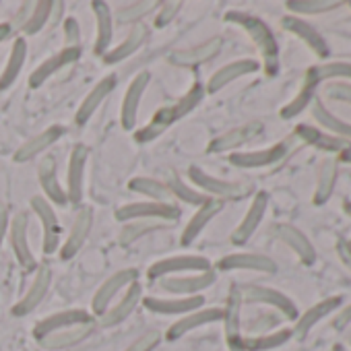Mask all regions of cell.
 Masks as SVG:
<instances>
[{
  "label": "cell",
  "instance_id": "obj_37",
  "mask_svg": "<svg viewBox=\"0 0 351 351\" xmlns=\"http://www.w3.org/2000/svg\"><path fill=\"white\" fill-rule=\"evenodd\" d=\"M95 330V322L91 324H81V326H73V328H66V330H58V332H52L48 337H44L40 341V345L48 351H62V349H69V347H75L79 343H83L85 339H89Z\"/></svg>",
  "mask_w": 351,
  "mask_h": 351
},
{
  "label": "cell",
  "instance_id": "obj_53",
  "mask_svg": "<svg viewBox=\"0 0 351 351\" xmlns=\"http://www.w3.org/2000/svg\"><path fill=\"white\" fill-rule=\"evenodd\" d=\"M161 343V332L157 330H147L138 339H134L124 351H153Z\"/></svg>",
  "mask_w": 351,
  "mask_h": 351
},
{
  "label": "cell",
  "instance_id": "obj_26",
  "mask_svg": "<svg viewBox=\"0 0 351 351\" xmlns=\"http://www.w3.org/2000/svg\"><path fill=\"white\" fill-rule=\"evenodd\" d=\"M281 27H283L285 32L293 34L295 38H300V40H302L318 58H326V56H328V44H326V40H324L322 34H320L314 25H310L306 19L293 17V15H285V17L281 19Z\"/></svg>",
  "mask_w": 351,
  "mask_h": 351
},
{
  "label": "cell",
  "instance_id": "obj_8",
  "mask_svg": "<svg viewBox=\"0 0 351 351\" xmlns=\"http://www.w3.org/2000/svg\"><path fill=\"white\" fill-rule=\"evenodd\" d=\"M217 281V273L205 271V273H189V275H176L157 281L159 289L169 293V295H178V298H189V295H201L207 287H211Z\"/></svg>",
  "mask_w": 351,
  "mask_h": 351
},
{
  "label": "cell",
  "instance_id": "obj_12",
  "mask_svg": "<svg viewBox=\"0 0 351 351\" xmlns=\"http://www.w3.org/2000/svg\"><path fill=\"white\" fill-rule=\"evenodd\" d=\"M93 230V209L89 205H81L75 219H73V226H71V232H69V238L62 242L58 254L62 261H71L75 258L81 248L85 246V242L89 240V234Z\"/></svg>",
  "mask_w": 351,
  "mask_h": 351
},
{
  "label": "cell",
  "instance_id": "obj_7",
  "mask_svg": "<svg viewBox=\"0 0 351 351\" xmlns=\"http://www.w3.org/2000/svg\"><path fill=\"white\" fill-rule=\"evenodd\" d=\"M32 211L36 213V217L42 223V232H44V242H42V250L46 256H52L60 250L62 240H60V221L58 215L54 211V205H50L44 197H34L29 201Z\"/></svg>",
  "mask_w": 351,
  "mask_h": 351
},
{
  "label": "cell",
  "instance_id": "obj_46",
  "mask_svg": "<svg viewBox=\"0 0 351 351\" xmlns=\"http://www.w3.org/2000/svg\"><path fill=\"white\" fill-rule=\"evenodd\" d=\"M52 11H54V0H40V3L34 5L25 25L21 27L23 36H36L40 34L52 19Z\"/></svg>",
  "mask_w": 351,
  "mask_h": 351
},
{
  "label": "cell",
  "instance_id": "obj_22",
  "mask_svg": "<svg viewBox=\"0 0 351 351\" xmlns=\"http://www.w3.org/2000/svg\"><path fill=\"white\" fill-rule=\"evenodd\" d=\"M83 50L81 48H62L60 52L52 54L50 58H46L40 66H36V71L29 75L27 85L32 89H40L42 85H46L56 73H60L62 69H66L69 64H75L81 58Z\"/></svg>",
  "mask_w": 351,
  "mask_h": 351
},
{
  "label": "cell",
  "instance_id": "obj_47",
  "mask_svg": "<svg viewBox=\"0 0 351 351\" xmlns=\"http://www.w3.org/2000/svg\"><path fill=\"white\" fill-rule=\"evenodd\" d=\"M341 3L339 0H287L285 9L289 15L300 17V15H320L339 9Z\"/></svg>",
  "mask_w": 351,
  "mask_h": 351
},
{
  "label": "cell",
  "instance_id": "obj_4",
  "mask_svg": "<svg viewBox=\"0 0 351 351\" xmlns=\"http://www.w3.org/2000/svg\"><path fill=\"white\" fill-rule=\"evenodd\" d=\"M213 265L207 256L201 254H176V256H167L161 258L157 263H153L147 271L149 281H161L167 277H176V275H184V273H205L211 271Z\"/></svg>",
  "mask_w": 351,
  "mask_h": 351
},
{
  "label": "cell",
  "instance_id": "obj_39",
  "mask_svg": "<svg viewBox=\"0 0 351 351\" xmlns=\"http://www.w3.org/2000/svg\"><path fill=\"white\" fill-rule=\"evenodd\" d=\"M310 110H312L314 120L322 126L324 132H328V134H332V136H339V138H343V141H351V122H345V120L337 118L332 112H328V110L324 108V104H322L318 97L312 101Z\"/></svg>",
  "mask_w": 351,
  "mask_h": 351
},
{
  "label": "cell",
  "instance_id": "obj_48",
  "mask_svg": "<svg viewBox=\"0 0 351 351\" xmlns=\"http://www.w3.org/2000/svg\"><path fill=\"white\" fill-rule=\"evenodd\" d=\"M165 186L169 189V195H171V199H176V201H180V203H184V205H195V207H201L205 201H207V197L203 195V193H199L195 186H189V184H184L178 176L176 173H171L169 178H167V182H165Z\"/></svg>",
  "mask_w": 351,
  "mask_h": 351
},
{
  "label": "cell",
  "instance_id": "obj_51",
  "mask_svg": "<svg viewBox=\"0 0 351 351\" xmlns=\"http://www.w3.org/2000/svg\"><path fill=\"white\" fill-rule=\"evenodd\" d=\"M182 7H184L182 0H167V3H159V7H157V11H155V23H153V25H155L157 29L167 27L176 17L180 15Z\"/></svg>",
  "mask_w": 351,
  "mask_h": 351
},
{
  "label": "cell",
  "instance_id": "obj_13",
  "mask_svg": "<svg viewBox=\"0 0 351 351\" xmlns=\"http://www.w3.org/2000/svg\"><path fill=\"white\" fill-rule=\"evenodd\" d=\"M149 312L159 314V316H184L189 312H195L205 306V298L201 295H189V298H178V295H169V298H159V295H147L141 302Z\"/></svg>",
  "mask_w": 351,
  "mask_h": 351
},
{
  "label": "cell",
  "instance_id": "obj_24",
  "mask_svg": "<svg viewBox=\"0 0 351 351\" xmlns=\"http://www.w3.org/2000/svg\"><path fill=\"white\" fill-rule=\"evenodd\" d=\"M219 271H254V273H265V275H275L277 273V263L271 256L256 254V252H236L228 254L217 263Z\"/></svg>",
  "mask_w": 351,
  "mask_h": 351
},
{
  "label": "cell",
  "instance_id": "obj_5",
  "mask_svg": "<svg viewBox=\"0 0 351 351\" xmlns=\"http://www.w3.org/2000/svg\"><path fill=\"white\" fill-rule=\"evenodd\" d=\"M238 289H240V295H242L244 304L269 306V308L277 310L283 318H289V320H298V316H300L295 302L289 295H285L283 291H279V289H273V287H267V285H256V283L238 285Z\"/></svg>",
  "mask_w": 351,
  "mask_h": 351
},
{
  "label": "cell",
  "instance_id": "obj_49",
  "mask_svg": "<svg viewBox=\"0 0 351 351\" xmlns=\"http://www.w3.org/2000/svg\"><path fill=\"white\" fill-rule=\"evenodd\" d=\"M207 91H205V85L201 81H195L191 85V89L178 99L173 101V108H176V114H178V120H182L184 116H189L193 110H197V106L205 99Z\"/></svg>",
  "mask_w": 351,
  "mask_h": 351
},
{
  "label": "cell",
  "instance_id": "obj_28",
  "mask_svg": "<svg viewBox=\"0 0 351 351\" xmlns=\"http://www.w3.org/2000/svg\"><path fill=\"white\" fill-rule=\"evenodd\" d=\"M261 69L258 60H252V58H240V60H234L226 66H221L219 71L213 73V77L209 79V83L205 85V91L207 93H219L223 87H228L230 83L242 79V77H248L252 73H256Z\"/></svg>",
  "mask_w": 351,
  "mask_h": 351
},
{
  "label": "cell",
  "instance_id": "obj_18",
  "mask_svg": "<svg viewBox=\"0 0 351 351\" xmlns=\"http://www.w3.org/2000/svg\"><path fill=\"white\" fill-rule=\"evenodd\" d=\"M223 318V308H199L195 312H189L184 316H180L173 324H169V328L165 330V339L167 341H178L182 339L184 335L197 330V328H203L207 324H213V322H221Z\"/></svg>",
  "mask_w": 351,
  "mask_h": 351
},
{
  "label": "cell",
  "instance_id": "obj_55",
  "mask_svg": "<svg viewBox=\"0 0 351 351\" xmlns=\"http://www.w3.org/2000/svg\"><path fill=\"white\" fill-rule=\"evenodd\" d=\"M64 48H81V25L75 17L64 19Z\"/></svg>",
  "mask_w": 351,
  "mask_h": 351
},
{
  "label": "cell",
  "instance_id": "obj_16",
  "mask_svg": "<svg viewBox=\"0 0 351 351\" xmlns=\"http://www.w3.org/2000/svg\"><path fill=\"white\" fill-rule=\"evenodd\" d=\"M242 295H240V289L238 285H232L230 287V293H228V302L223 306V328H226V341H228V347L230 351H242Z\"/></svg>",
  "mask_w": 351,
  "mask_h": 351
},
{
  "label": "cell",
  "instance_id": "obj_1",
  "mask_svg": "<svg viewBox=\"0 0 351 351\" xmlns=\"http://www.w3.org/2000/svg\"><path fill=\"white\" fill-rule=\"evenodd\" d=\"M226 21L236 23L238 27H242L248 34V38L254 42V46L258 48V52L263 56L267 77H275L279 73V44H277L273 29L261 17L244 13V11H228Z\"/></svg>",
  "mask_w": 351,
  "mask_h": 351
},
{
  "label": "cell",
  "instance_id": "obj_9",
  "mask_svg": "<svg viewBox=\"0 0 351 351\" xmlns=\"http://www.w3.org/2000/svg\"><path fill=\"white\" fill-rule=\"evenodd\" d=\"M223 48V40L221 38H211L205 40L203 44L191 46V48H182V50H173L167 56V62L180 69H197L201 64H207L211 60H215L221 54Z\"/></svg>",
  "mask_w": 351,
  "mask_h": 351
},
{
  "label": "cell",
  "instance_id": "obj_59",
  "mask_svg": "<svg viewBox=\"0 0 351 351\" xmlns=\"http://www.w3.org/2000/svg\"><path fill=\"white\" fill-rule=\"evenodd\" d=\"M13 36V29H11V23H0V46H3L9 38Z\"/></svg>",
  "mask_w": 351,
  "mask_h": 351
},
{
  "label": "cell",
  "instance_id": "obj_29",
  "mask_svg": "<svg viewBox=\"0 0 351 351\" xmlns=\"http://www.w3.org/2000/svg\"><path fill=\"white\" fill-rule=\"evenodd\" d=\"M62 134H64V126H60V124L48 126V128L42 130L40 134L27 138V141L15 151L13 161H15V163H27V161L40 157V155H42L44 151H48L54 143H58Z\"/></svg>",
  "mask_w": 351,
  "mask_h": 351
},
{
  "label": "cell",
  "instance_id": "obj_35",
  "mask_svg": "<svg viewBox=\"0 0 351 351\" xmlns=\"http://www.w3.org/2000/svg\"><path fill=\"white\" fill-rule=\"evenodd\" d=\"M275 236L285 244L289 246L298 258L304 263V265H314L316 263V248L312 246V242L308 240V236L298 230L295 226H289V223H279L275 228Z\"/></svg>",
  "mask_w": 351,
  "mask_h": 351
},
{
  "label": "cell",
  "instance_id": "obj_61",
  "mask_svg": "<svg viewBox=\"0 0 351 351\" xmlns=\"http://www.w3.org/2000/svg\"><path fill=\"white\" fill-rule=\"evenodd\" d=\"M343 209H345V213L351 217V201H345V205H343Z\"/></svg>",
  "mask_w": 351,
  "mask_h": 351
},
{
  "label": "cell",
  "instance_id": "obj_38",
  "mask_svg": "<svg viewBox=\"0 0 351 351\" xmlns=\"http://www.w3.org/2000/svg\"><path fill=\"white\" fill-rule=\"evenodd\" d=\"M25 60H27V42L25 38H17L11 46V52H9V60L0 73V91H7L15 85V81L19 79L23 66H25Z\"/></svg>",
  "mask_w": 351,
  "mask_h": 351
},
{
  "label": "cell",
  "instance_id": "obj_2",
  "mask_svg": "<svg viewBox=\"0 0 351 351\" xmlns=\"http://www.w3.org/2000/svg\"><path fill=\"white\" fill-rule=\"evenodd\" d=\"M182 209L176 203H151V201H138L122 205L116 211V219L122 223L130 221H176L180 219Z\"/></svg>",
  "mask_w": 351,
  "mask_h": 351
},
{
  "label": "cell",
  "instance_id": "obj_15",
  "mask_svg": "<svg viewBox=\"0 0 351 351\" xmlns=\"http://www.w3.org/2000/svg\"><path fill=\"white\" fill-rule=\"evenodd\" d=\"M9 242L11 248L15 252L17 263L25 269V271H36V256L34 250L29 246V217L27 213H17L11 219L9 226Z\"/></svg>",
  "mask_w": 351,
  "mask_h": 351
},
{
  "label": "cell",
  "instance_id": "obj_27",
  "mask_svg": "<svg viewBox=\"0 0 351 351\" xmlns=\"http://www.w3.org/2000/svg\"><path fill=\"white\" fill-rule=\"evenodd\" d=\"M91 9L95 15V46H93V50L97 56H104V54H108V50L114 44V27H116L114 13L106 0H93Z\"/></svg>",
  "mask_w": 351,
  "mask_h": 351
},
{
  "label": "cell",
  "instance_id": "obj_40",
  "mask_svg": "<svg viewBox=\"0 0 351 351\" xmlns=\"http://www.w3.org/2000/svg\"><path fill=\"white\" fill-rule=\"evenodd\" d=\"M339 180V161L335 157L324 159L320 165V173H318V182H316V193H314V205L322 207L328 203V199L335 193Z\"/></svg>",
  "mask_w": 351,
  "mask_h": 351
},
{
  "label": "cell",
  "instance_id": "obj_57",
  "mask_svg": "<svg viewBox=\"0 0 351 351\" xmlns=\"http://www.w3.org/2000/svg\"><path fill=\"white\" fill-rule=\"evenodd\" d=\"M9 226H11V217L5 205H0V246H3L7 234H9Z\"/></svg>",
  "mask_w": 351,
  "mask_h": 351
},
{
  "label": "cell",
  "instance_id": "obj_64",
  "mask_svg": "<svg viewBox=\"0 0 351 351\" xmlns=\"http://www.w3.org/2000/svg\"><path fill=\"white\" fill-rule=\"evenodd\" d=\"M349 7H351V3H349Z\"/></svg>",
  "mask_w": 351,
  "mask_h": 351
},
{
  "label": "cell",
  "instance_id": "obj_10",
  "mask_svg": "<svg viewBox=\"0 0 351 351\" xmlns=\"http://www.w3.org/2000/svg\"><path fill=\"white\" fill-rule=\"evenodd\" d=\"M91 322H95L91 312L83 310V308H69V310L54 312V314L42 318V320L34 326V337H36V341H42L44 337H48V335H52V332L66 330V328L81 326V324H91Z\"/></svg>",
  "mask_w": 351,
  "mask_h": 351
},
{
  "label": "cell",
  "instance_id": "obj_17",
  "mask_svg": "<svg viewBox=\"0 0 351 351\" xmlns=\"http://www.w3.org/2000/svg\"><path fill=\"white\" fill-rule=\"evenodd\" d=\"M267 209H269V195L267 193H256L246 215L242 217V221L238 223V228L232 232L230 236V242L234 246H244L250 242V238L254 236V232L258 230V226L263 223L265 215H267Z\"/></svg>",
  "mask_w": 351,
  "mask_h": 351
},
{
  "label": "cell",
  "instance_id": "obj_43",
  "mask_svg": "<svg viewBox=\"0 0 351 351\" xmlns=\"http://www.w3.org/2000/svg\"><path fill=\"white\" fill-rule=\"evenodd\" d=\"M293 332L291 328H277L267 335H254L242 339V351H273L277 347H283L287 341H291Z\"/></svg>",
  "mask_w": 351,
  "mask_h": 351
},
{
  "label": "cell",
  "instance_id": "obj_25",
  "mask_svg": "<svg viewBox=\"0 0 351 351\" xmlns=\"http://www.w3.org/2000/svg\"><path fill=\"white\" fill-rule=\"evenodd\" d=\"M116 85H118L116 75H108V77L99 79V81L91 87V91L85 95V99L81 101V106H79V110H77V114H75V122H77L79 126H85V124L93 118V114L101 108V104L110 97V93H114Z\"/></svg>",
  "mask_w": 351,
  "mask_h": 351
},
{
  "label": "cell",
  "instance_id": "obj_3",
  "mask_svg": "<svg viewBox=\"0 0 351 351\" xmlns=\"http://www.w3.org/2000/svg\"><path fill=\"white\" fill-rule=\"evenodd\" d=\"M189 180L199 193H205L207 199H217V201H238L246 197V186L230 180H221L217 176H211L209 171L201 169L199 165L189 167Z\"/></svg>",
  "mask_w": 351,
  "mask_h": 351
},
{
  "label": "cell",
  "instance_id": "obj_63",
  "mask_svg": "<svg viewBox=\"0 0 351 351\" xmlns=\"http://www.w3.org/2000/svg\"><path fill=\"white\" fill-rule=\"evenodd\" d=\"M347 341H349V345H351V335H347Z\"/></svg>",
  "mask_w": 351,
  "mask_h": 351
},
{
  "label": "cell",
  "instance_id": "obj_23",
  "mask_svg": "<svg viewBox=\"0 0 351 351\" xmlns=\"http://www.w3.org/2000/svg\"><path fill=\"white\" fill-rule=\"evenodd\" d=\"M289 151L287 143H275L273 147L261 149V151H236L230 155V163L240 169H258L269 167L277 161H281Z\"/></svg>",
  "mask_w": 351,
  "mask_h": 351
},
{
  "label": "cell",
  "instance_id": "obj_41",
  "mask_svg": "<svg viewBox=\"0 0 351 351\" xmlns=\"http://www.w3.org/2000/svg\"><path fill=\"white\" fill-rule=\"evenodd\" d=\"M128 191L145 197V201H151V203H173L165 182L147 178V176H136V178H132L128 182Z\"/></svg>",
  "mask_w": 351,
  "mask_h": 351
},
{
  "label": "cell",
  "instance_id": "obj_44",
  "mask_svg": "<svg viewBox=\"0 0 351 351\" xmlns=\"http://www.w3.org/2000/svg\"><path fill=\"white\" fill-rule=\"evenodd\" d=\"M316 89H318V83L312 79V77H304V83L298 91V95L287 104L283 106L281 110V118L283 120H291V118H298L304 110H308L312 106V101L316 99Z\"/></svg>",
  "mask_w": 351,
  "mask_h": 351
},
{
  "label": "cell",
  "instance_id": "obj_36",
  "mask_svg": "<svg viewBox=\"0 0 351 351\" xmlns=\"http://www.w3.org/2000/svg\"><path fill=\"white\" fill-rule=\"evenodd\" d=\"M295 136L302 138L306 145L314 147V149H320L324 153H341L347 145V141L339 138V136H332L328 132H324L322 128H316V126H308V124H298L295 126Z\"/></svg>",
  "mask_w": 351,
  "mask_h": 351
},
{
  "label": "cell",
  "instance_id": "obj_31",
  "mask_svg": "<svg viewBox=\"0 0 351 351\" xmlns=\"http://www.w3.org/2000/svg\"><path fill=\"white\" fill-rule=\"evenodd\" d=\"M149 36H151V29H149L145 23L130 27V32L124 36V40H122L118 46H112V48L108 50V54L101 56L104 64H118V62H122V60L134 56V54L147 44Z\"/></svg>",
  "mask_w": 351,
  "mask_h": 351
},
{
  "label": "cell",
  "instance_id": "obj_50",
  "mask_svg": "<svg viewBox=\"0 0 351 351\" xmlns=\"http://www.w3.org/2000/svg\"><path fill=\"white\" fill-rule=\"evenodd\" d=\"M161 226H155L153 221H130L128 226H124V230L120 232V244L122 246H130L132 242H138L143 236H147L149 232L159 230Z\"/></svg>",
  "mask_w": 351,
  "mask_h": 351
},
{
  "label": "cell",
  "instance_id": "obj_62",
  "mask_svg": "<svg viewBox=\"0 0 351 351\" xmlns=\"http://www.w3.org/2000/svg\"><path fill=\"white\" fill-rule=\"evenodd\" d=\"M332 351H347L341 343H337V345H332Z\"/></svg>",
  "mask_w": 351,
  "mask_h": 351
},
{
  "label": "cell",
  "instance_id": "obj_30",
  "mask_svg": "<svg viewBox=\"0 0 351 351\" xmlns=\"http://www.w3.org/2000/svg\"><path fill=\"white\" fill-rule=\"evenodd\" d=\"M38 180H40V186L44 191V199L50 205H58V207L69 205L66 191L62 189V184L58 180V165H56L54 157L42 159V163L38 167Z\"/></svg>",
  "mask_w": 351,
  "mask_h": 351
},
{
  "label": "cell",
  "instance_id": "obj_32",
  "mask_svg": "<svg viewBox=\"0 0 351 351\" xmlns=\"http://www.w3.org/2000/svg\"><path fill=\"white\" fill-rule=\"evenodd\" d=\"M343 306V298H339V295H332V298H324V300H320V302H316L314 306H310L302 316H298V320H295V326H293V337H298V339H306L308 337V332L322 320V318H326L328 314H332L335 310H339Z\"/></svg>",
  "mask_w": 351,
  "mask_h": 351
},
{
  "label": "cell",
  "instance_id": "obj_60",
  "mask_svg": "<svg viewBox=\"0 0 351 351\" xmlns=\"http://www.w3.org/2000/svg\"><path fill=\"white\" fill-rule=\"evenodd\" d=\"M337 161H339V163H351V145L345 147V149L337 155Z\"/></svg>",
  "mask_w": 351,
  "mask_h": 351
},
{
  "label": "cell",
  "instance_id": "obj_45",
  "mask_svg": "<svg viewBox=\"0 0 351 351\" xmlns=\"http://www.w3.org/2000/svg\"><path fill=\"white\" fill-rule=\"evenodd\" d=\"M308 77H312L318 85L324 81H339V79H351V62H320L306 71Z\"/></svg>",
  "mask_w": 351,
  "mask_h": 351
},
{
  "label": "cell",
  "instance_id": "obj_56",
  "mask_svg": "<svg viewBox=\"0 0 351 351\" xmlns=\"http://www.w3.org/2000/svg\"><path fill=\"white\" fill-rule=\"evenodd\" d=\"M351 324V304L349 306H341L339 308V314L335 316V320H332V326L335 328H345V326H349Z\"/></svg>",
  "mask_w": 351,
  "mask_h": 351
},
{
  "label": "cell",
  "instance_id": "obj_19",
  "mask_svg": "<svg viewBox=\"0 0 351 351\" xmlns=\"http://www.w3.org/2000/svg\"><path fill=\"white\" fill-rule=\"evenodd\" d=\"M149 83H151V75L149 73H138L126 93H124V99H122V110H120V124L124 130H134L136 122H138V110H141V101H143V95L147 93L149 89Z\"/></svg>",
  "mask_w": 351,
  "mask_h": 351
},
{
  "label": "cell",
  "instance_id": "obj_58",
  "mask_svg": "<svg viewBox=\"0 0 351 351\" xmlns=\"http://www.w3.org/2000/svg\"><path fill=\"white\" fill-rule=\"evenodd\" d=\"M339 252H341V256L351 265V240L341 242V244H339Z\"/></svg>",
  "mask_w": 351,
  "mask_h": 351
},
{
  "label": "cell",
  "instance_id": "obj_33",
  "mask_svg": "<svg viewBox=\"0 0 351 351\" xmlns=\"http://www.w3.org/2000/svg\"><path fill=\"white\" fill-rule=\"evenodd\" d=\"M173 122H178V114H176L173 104L161 106V108L151 116V120H149L145 126H141L138 130H134V141H136L138 145H149V143H153L155 138H159L167 128H171Z\"/></svg>",
  "mask_w": 351,
  "mask_h": 351
},
{
  "label": "cell",
  "instance_id": "obj_20",
  "mask_svg": "<svg viewBox=\"0 0 351 351\" xmlns=\"http://www.w3.org/2000/svg\"><path fill=\"white\" fill-rule=\"evenodd\" d=\"M50 287H52V271H50V267L42 265L36 269V277H34L32 285L27 287V291L23 293V298L13 306V314L19 318L29 316L46 300Z\"/></svg>",
  "mask_w": 351,
  "mask_h": 351
},
{
  "label": "cell",
  "instance_id": "obj_14",
  "mask_svg": "<svg viewBox=\"0 0 351 351\" xmlns=\"http://www.w3.org/2000/svg\"><path fill=\"white\" fill-rule=\"evenodd\" d=\"M265 126L263 122H248V124H242V126H236L219 136H215L209 145H207V153H236L240 147L248 145L250 141H254L258 134H263Z\"/></svg>",
  "mask_w": 351,
  "mask_h": 351
},
{
  "label": "cell",
  "instance_id": "obj_42",
  "mask_svg": "<svg viewBox=\"0 0 351 351\" xmlns=\"http://www.w3.org/2000/svg\"><path fill=\"white\" fill-rule=\"evenodd\" d=\"M157 7H159L157 0H138V3H130L114 15V23L120 27L141 25L145 17H149L151 13L157 11Z\"/></svg>",
  "mask_w": 351,
  "mask_h": 351
},
{
  "label": "cell",
  "instance_id": "obj_54",
  "mask_svg": "<svg viewBox=\"0 0 351 351\" xmlns=\"http://www.w3.org/2000/svg\"><path fill=\"white\" fill-rule=\"evenodd\" d=\"M326 97L332 101H343L351 106V83L345 81H332L326 85Z\"/></svg>",
  "mask_w": 351,
  "mask_h": 351
},
{
  "label": "cell",
  "instance_id": "obj_34",
  "mask_svg": "<svg viewBox=\"0 0 351 351\" xmlns=\"http://www.w3.org/2000/svg\"><path fill=\"white\" fill-rule=\"evenodd\" d=\"M223 211V203L217 201V199H207L197 211L195 215L189 219V223L184 226V232H182V244L184 246H191L203 232L205 228Z\"/></svg>",
  "mask_w": 351,
  "mask_h": 351
},
{
  "label": "cell",
  "instance_id": "obj_21",
  "mask_svg": "<svg viewBox=\"0 0 351 351\" xmlns=\"http://www.w3.org/2000/svg\"><path fill=\"white\" fill-rule=\"evenodd\" d=\"M143 298H145V295H143V285H141L138 281H134L132 285H128V287L124 289V293L118 298V302L112 304V306L106 310L104 316H99V324H101L104 328H112V326L122 324V322L141 306Z\"/></svg>",
  "mask_w": 351,
  "mask_h": 351
},
{
  "label": "cell",
  "instance_id": "obj_6",
  "mask_svg": "<svg viewBox=\"0 0 351 351\" xmlns=\"http://www.w3.org/2000/svg\"><path fill=\"white\" fill-rule=\"evenodd\" d=\"M134 281H138V271L136 269H120L114 275H110L95 291L93 300H91V314L93 316H104L106 310L114 304V300L124 293V289L128 285H132Z\"/></svg>",
  "mask_w": 351,
  "mask_h": 351
},
{
  "label": "cell",
  "instance_id": "obj_11",
  "mask_svg": "<svg viewBox=\"0 0 351 351\" xmlns=\"http://www.w3.org/2000/svg\"><path fill=\"white\" fill-rule=\"evenodd\" d=\"M89 149L85 145H75L66 165V199L71 205H79L85 193V169H87Z\"/></svg>",
  "mask_w": 351,
  "mask_h": 351
},
{
  "label": "cell",
  "instance_id": "obj_52",
  "mask_svg": "<svg viewBox=\"0 0 351 351\" xmlns=\"http://www.w3.org/2000/svg\"><path fill=\"white\" fill-rule=\"evenodd\" d=\"M277 324H279V318L275 314H261V316L252 318L246 324V328H248L250 337H254V335H267V332H271V328H275Z\"/></svg>",
  "mask_w": 351,
  "mask_h": 351
}]
</instances>
